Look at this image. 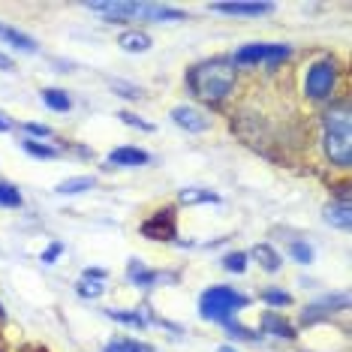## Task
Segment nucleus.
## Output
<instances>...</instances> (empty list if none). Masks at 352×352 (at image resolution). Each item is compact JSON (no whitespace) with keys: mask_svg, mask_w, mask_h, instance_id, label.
<instances>
[{"mask_svg":"<svg viewBox=\"0 0 352 352\" xmlns=\"http://www.w3.org/2000/svg\"><path fill=\"white\" fill-rule=\"evenodd\" d=\"M187 85L199 100L220 102L235 87V63L232 60H205L187 73Z\"/></svg>","mask_w":352,"mask_h":352,"instance_id":"obj_1","label":"nucleus"},{"mask_svg":"<svg viewBox=\"0 0 352 352\" xmlns=\"http://www.w3.org/2000/svg\"><path fill=\"white\" fill-rule=\"evenodd\" d=\"M325 154L340 169L352 166V118L343 102L325 115Z\"/></svg>","mask_w":352,"mask_h":352,"instance_id":"obj_2","label":"nucleus"},{"mask_svg":"<svg viewBox=\"0 0 352 352\" xmlns=\"http://www.w3.org/2000/svg\"><path fill=\"white\" fill-rule=\"evenodd\" d=\"M244 304H247V298L241 292L232 289V286H211V289H205L202 298H199V310H202L205 319L229 322V316L238 314Z\"/></svg>","mask_w":352,"mask_h":352,"instance_id":"obj_3","label":"nucleus"},{"mask_svg":"<svg viewBox=\"0 0 352 352\" xmlns=\"http://www.w3.org/2000/svg\"><path fill=\"white\" fill-rule=\"evenodd\" d=\"M338 85V67H334L331 58H319L307 67V76H304V94L310 100H328Z\"/></svg>","mask_w":352,"mask_h":352,"instance_id":"obj_4","label":"nucleus"},{"mask_svg":"<svg viewBox=\"0 0 352 352\" xmlns=\"http://www.w3.org/2000/svg\"><path fill=\"white\" fill-rule=\"evenodd\" d=\"M292 54L289 45H280V43H253V45H244V49L235 52V63H274L286 60Z\"/></svg>","mask_w":352,"mask_h":352,"instance_id":"obj_5","label":"nucleus"},{"mask_svg":"<svg viewBox=\"0 0 352 352\" xmlns=\"http://www.w3.org/2000/svg\"><path fill=\"white\" fill-rule=\"evenodd\" d=\"M142 235L151 238V241H172L175 238V211L166 208V211H157L142 223Z\"/></svg>","mask_w":352,"mask_h":352,"instance_id":"obj_6","label":"nucleus"},{"mask_svg":"<svg viewBox=\"0 0 352 352\" xmlns=\"http://www.w3.org/2000/svg\"><path fill=\"white\" fill-rule=\"evenodd\" d=\"M91 12L102 15L106 21H133V19H142V6L145 3H85Z\"/></svg>","mask_w":352,"mask_h":352,"instance_id":"obj_7","label":"nucleus"},{"mask_svg":"<svg viewBox=\"0 0 352 352\" xmlns=\"http://www.w3.org/2000/svg\"><path fill=\"white\" fill-rule=\"evenodd\" d=\"M172 121L178 124L181 130H187V133H205L208 126H211V118H208L202 109H196V106H175L172 109Z\"/></svg>","mask_w":352,"mask_h":352,"instance_id":"obj_8","label":"nucleus"},{"mask_svg":"<svg viewBox=\"0 0 352 352\" xmlns=\"http://www.w3.org/2000/svg\"><path fill=\"white\" fill-rule=\"evenodd\" d=\"M109 163H111V166H124V169H133V166L151 163V154H148V151H142V148L124 145V148H115V151H111V154H109Z\"/></svg>","mask_w":352,"mask_h":352,"instance_id":"obj_9","label":"nucleus"},{"mask_svg":"<svg viewBox=\"0 0 352 352\" xmlns=\"http://www.w3.org/2000/svg\"><path fill=\"white\" fill-rule=\"evenodd\" d=\"M211 10L223 15H268L274 3H211Z\"/></svg>","mask_w":352,"mask_h":352,"instance_id":"obj_10","label":"nucleus"},{"mask_svg":"<svg viewBox=\"0 0 352 352\" xmlns=\"http://www.w3.org/2000/svg\"><path fill=\"white\" fill-rule=\"evenodd\" d=\"M118 45L130 54H142V52L151 49V36L145 30H124V34L118 36Z\"/></svg>","mask_w":352,"mask_h":352,"instance_id":"obj_11","label":"nucleus"},{"mask_svg":"<svg viewBox=\"0 0 352 352\" xmlns=\"http://www.w3.org/2000/svg\"><path fill=\"white\" fill-rule=\"evenodd\" d=\"M325 223L334 229H349L352 226V214H349V202H331L325 208Z\"/></svg>","mask_w":352,"mask_h":352,"instance_id":"obj_12","label":"nucleus"},{"mask_svg":"<svg viewBox=\"0 0 352 352\" xmlns=\"http://www.w3.org/2000/svg\"><path fill=\"white\" fill-rule=\"evenodd\" d=\"M94 184H97V181H94L91 175H78V178L60 181L54 193H58V196H78V193H85V190H94Z\"/></svg>","mask_w":352,"mask_h":352,"instance_id":"obj_13","label":"nucleus"},{"mask_svg":"<svg viewBox=\"0 0 352 352\" xmlns=\"http://www.w3.org/2000/svg\"><path fill=\"white\" fill-rule=\"evenodd\" d=\"M0 39H6V43L15 45V49H21V52H30V54L36 52V43H34V39H30L28 34H21V30H15V28L0 25Z\"/></svg>","mask_w":352,"mask_h":352,"instance_id":"obj_14","label":"nucleus"},{"mask_svg":"<svg viewBox=\"0 0 352 352\" xmlns=\"http://www.w3.org/2000/svg\"><path fill=\"white\" fill-rule=\"evenodd\" d=\"M142 19H151V21H184V12L172 10V6H151V3H145L142 6Z\"/></svg>","mask_w":352,"mask_h":352,"instance_id":"obj_15","label":"nucleus"},{"mask_svg":"<svg viewBox=\"0 0 352 352\" xmlns=\"http://www.w3.org/2000/svg\"><path fill=\"white\" fill-rule=\"evenodd\" d=\"M43 102L52 111H69V109H73V100L67 97V91H58V87H45V91H43Z\"/></svg>","mask_w":352,"mask_h":352,"instance_id":"obj_16","label":"nucleus"},{"mask_svg":"<svg viewBox=\"0 0 352 352\" xmlns=\"http://www.w3.org/2000/svg\"><path fill=\"white\" fill-rule=\"evenodd\" d=\"M253 259H259V265L265 268V271H277L280 268V253L274 250V247H268V244H256L253 247Z\"/></svg>","mask_w":352,"mask_h":352,"instance_id":"obj_17","label":"nucleus"},{"mask_svg":"<svg viewBox=\"0 0 352 352\" xmlns=\"http://www.w3.org/2000/svg\"><path fill=\"white\" fill-rule=\"evenodd\" d=\"M106 352H154V346L139 343V340H130V338H118V340L106 343Z\"/></svg>","mask_w":352,"mask_h":352,"instance_id":"obj_18","label":"nucleus"},{"mask_svg":"<svg viewBox=\"0 0 352 352\" xmlns=\"http://www.w3.org/2000/svg\"><path fill=\"white\" fill-rule=\"evenodd\" d=\"M76 292L78 295H82V298H100V295L102 292H106V286H102V280H94V277H82V280H78V283H76Z\"/></svg>","mask_w":352,"mask_h":352,"instance_id":"obj_19","label":"nucleus"},{"mask_svg":"<svg viewBox=\"0 0 352 352\" xmlns=\"http://www.w3.org/2000/svg\"><path fill=\"white\" fill-rule=\"evenodd\" d=\"M126 274H130V280H133V283H139V286H148V283H154V280H157L154 271H148L139 259H130V268H126Z\"/></svg>","mask_w":352,"mask_h":352,"instance_id":"obj_20","label":"nucleus"},{"mask_svg":"<svg viewBox=\"0 0 352 352\" xmlns=\"http://www.w3.org/2000/svg\"><path fill=\"white\" fill-rule=\"evenodd\" d=\"M21 148H25L30 157H36V160H54V157H58V148H52V145H39L36 139H25V142H21Z\"/></svg>","mask_w":352,"mask_h":352,"instance_id":"obj_21","label":"nucleus"},{"mask_svg":"<svg viewBox=\"0 0 352 352\" xmlns=\"http://www.w3.org/2000/svg\"><path fill=\"white\" fill-rule=\"evenodd\" d=\"M181 202L184 205H196V202H220L217 193H211V190H199V187H190L181 193Z\"/></svg>","mask_w":352,"mask_h":352,"instance_id":"obj_22","label":"nucleus"},{"mask_svg":"<svg viewBox=\"0 0 352 352\" xmlns=\"http://www.w3.org/2000/svg\"><path fill=\"white\" fill-rule=\"evenodd\" d=\"M265 328H268V331H274L277 338H295L292 325L283 322V319H280L277 314H268V316H265Z\"/></svg>","mask_w":352,"mask_h":352,"instance_id":"obj_23","label":"nucleus"},{"mask_svg":"<svg viewBox=\"0 0 352 352\" xmlns=\"http://www.w3.org/2000/svg\"><path fill=\"white\" fill-rule=\"evenodd\" d=\"M0 205L3 208H19L21 205V193L12 184H0Z\"/></svg>","mask_w":352,"mask_h":352,"instance_id":"obj_24","label":"nucleus"},{"mask_svg":"<svg viewBox=\"0 0 352 352\" xmlns=\"http://www.w3.org/2000/svg\"><path fill=\"white\" fill-rule=\"evenodd\" d=\"M289 253H292L295 262H301V265H310V262H314V247L304 244V241H292Z\"/></svg>","mask_w":352,"mask_h":352,"instance_id":"obj_25","label":"nucleus"},{"mask_svg":"<svg viewBox=\"0 0 352 352\" xmlns=\"http://www.w3.org/2000/svg\"><path fill=\"white\" fill-rule=\"evenodd\" d=\"M223 268L226 271H235V274H241L247 268V253H229L226 259H223Z\"/></svg>","mask_w":352,"mask_h":352,"instance_id":"obj_26","label":"nucleus"},{"mask_svg":"<svg viewBox=\"0 0 352 352\" xmlns=\"http://www.w3.org/2000/svg\"><path fill=\"white\" fill-rule=\"evenodd\" d=\"M109 316L115 319V322H126V325H135V328H142V325H145V319H142L139 314H124V310H109Z\"/></svg>","mask_w":352,"mask_h":352,"instance_id":"obj_27","label":"nucleus"},{"mask_svg":"<svg viewBox=\"0 0 352 352\" xmlns=\"http://www.w3.org/2000/svg\"><path fill=\"white\" fill-rule=\"evenodd\" d=\"M268 304H274V307H283V304H289L292 298H289V292H280V289H268L265 295H262Z\"/></svg>","mask_w":352,"mask_h":352,"instance_id":"obj_28","label":"nucleus"},{"mask_svg":"<svg viewBox=\"0 0 352 352\" xmlns=\"http://www.w3.org/2000/svg\"><path fill=\"white\" fill-rule=\"evenodd\" d=\"M118 118H121V121H124L126 126H139V130H145V133H151V130H154V126H151V124L139 121V118H135L133 111H118Z\"/></svg>","mask_w":352,"mask_h":352,"instance_id":"obj_29","label":"nucleus"},{"mask_svg":"<svg viewBox=\"0 0 352 352\" xmlns=\"http://www.w3.org/2000/svg\"><path fill=\"white\" fill-rule=\"evenodd\" d=\"M111 87H115V91H124L121 97H130V100H139V97H142V91H139V87H133V85H124V82H111Z\"/></svg>","mask_w":352,"mask_h":352,"instance_id":"obj_30","label":"nucleus"},{"mask_svg":"<svg viewBox=\"0 0 352 352\" xmlns=\"http://www.w3.org/2000/svg\"><path fill=\"white\" fill-rule=\"evenodd\" d=\"M28 133L30 135H43V139H49V135H52V130L45 124H28Z\"/></svg>","mask_w":352,"mask_h":352,"instance_id":"obj_31","label":"nucleus"},{"mask_svg":"<svg viewBox=\"0 0 352 352\" xmlns=\"http://www.w3.org/2000/svg\"><path fill=\"white\" fill-rule=\"evenodd\" d=\"M60 250H63V247H60V244H52V247H49V250H45V253H43V262H54V259H58V256H60Z\"/></svg>","mask_w":352,"mask_h":352,"instance_id":"obj_32","label":"nucleus"},{"mask_svg":"<svg viewBox=\"0 0 352 352\" xmlns=\"http://www.w3.org/2000/svg\"><path fill=\"white\" fill-rule=\"evenodd\" d=\"M0 69H6V73H10V69H12V58H6L3 52H0Z\"/></svg>","mask_w":352,"mask_h":352,"instance_id":"obj_33","label":"nucleus"},{"mask_svg":"<svg viewBox=\"0 0 352 352\" xmlns=\"http://www.w3.org/2000/svg\"><path fill=\"white\" fill-rule=\"evenodd\" d=\"M6 130H10V124H6L3 118H0V133H6Z\"/></svg>","mask_w":352,"mask_h":352,"instance_id":"obj_34","label":"nucleus"},{"mask_svg":"<svg viewBox=\"0 0 352 352\" xmlns=\"http://www.w3.org/2000/svg\"><path fill=\"white\" fill-rule=\"evenodd\" d=\"M220 352H235V349H232V346H220Z\"/></svg>","mask_w":352,"mask_h":352,"instance_id":"obj_35","label":"nucleus"}]
</instances>
